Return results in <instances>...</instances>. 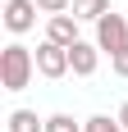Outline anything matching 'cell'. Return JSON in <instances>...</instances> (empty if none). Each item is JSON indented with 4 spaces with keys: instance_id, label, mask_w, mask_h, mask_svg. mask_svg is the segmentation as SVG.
Here are the masks:
<instances>
[{
    "instance_id": "cell-9",
    "label": "cell",
    "mask_w": 128,
    "mask_h": 132,
    "mask_svg": "<svg viewBox=\"0 0 128 132\" xmlns=\"http://www.w3.org/2000/svg\"><path fill=\"white\" fill-rule=\"evenodd\" d=\"M82 128H87V132H124V123H119V119H110V114H91Z\"/></svg>"
},
{
    "instance_id": "cell-3",
    "label": "cell",
    "mask_w": 128,
    "mask_h": 132,
    "mask_svg": "<svg viewBox=\"0 0 128 132\" xmlns=\"http://www.w3.org/2000/svg\"><path fill=\"white\" fill-rule=\"evenodd\" d=\"M37 73L41 78H64V73H73V64H69V50L64 46H55V41H41L37 46Z\"/></svg>"
},
{
    "instance_id": "cell-5",
    "label": "cell",
    "mask_w": 128,
    "mask_h": 132,
    "mask_svg": "<svg viewBox=\"0 0 128 132\" xmlns=\"http://www.w3.org/2000/svg\"><path fill=\"white\" fill-rule=\"evenodd\" d=\"M46 41H55V46H64V50H69V46H78V18L73 14H55V18H46Z\"/></svg>"
},
{
    "instance_id": "cell-2",
    "label": "cell",
    "mask_w": 128,
    "mask_h": 132,
    "mask_svg": "<svg viewBox=\"0 0 128 132\" xmlns=\"http://www.w3.org/2000/svg\"><path fill=\"white\" fill-rule=\"evenodd\" d=\"M96 46L105 55H115L128 46V14H105L101 23H96Z\"/></svg>"
},
{
    "instance_id": "cell-11",
    "label": "cell",
    "mask_w": 128,
    "mask_h": 132,
    "mask_svg": "<svg viewBox=\"0 0 128 132\" xmlns=\"http://www.w3.org/2000/svg\"><path fill=\"white\" fill-rule=\"evenodd\" d=\"M37 9L55 18V14H69V9H73V0H37Z\"/></svg>"
},
{
    "instance_id": "cell-4",
    "label": "cell",
    "mask_w": 128,
    "mask_h": 132,
    "mask_svg": "<svg viewBox=\"0 0 128 132\" xmlns=\"http://www.w3.org/2000/svg\"><path fill=\"white\" fill-rule=\"evenodd\" d=\"M37 0H5V14H0V18H5V27H9L14 37H23V32H32V27H37Z\"/></svg>"
},
{
    "instance_id": "cell-6",
    "label": "cell",
    "mask_w": 128,
    "mask_h": 132,
    "mask_svg": "<svg viewBox=\"0 0 128 132\" xmlns=\"http://www.w3.org/2000/svg\"><path fill=\"white\" fill-rule=\"evenodd\" d=\"M69 64H73L78 78H91L96 64H101V46H96V41H78V46H69Z\"/></svg>"
},
{
    "instance_id": "cell-8",
    "label": "cell",
    "mask_w": 128,
    "mask_h": 132,
    "mask_svg": "<svg viewBox=\"0 0 128 132\" xmlns=\"http://www.w3.org/2000/svg\"><path fill=\"white\" fill-rule=\"evenodd\" d=\"M78 23H101L105 14H110V0H73V9H69Z\"/></svg>"
},
{
    "instance_id": "cell-10",
    "label": "cell",
    "mask_w": 128,
    "mask_h": 132,
    "mask_svg": "<svg viewBox=\"0 0 128 132\" xmlns=\"http://www.w3.org/2000/svg\"><path fill=\"white\" fill-rule=\"evenodd\" d=\"M46 132H87V128L73 123V114H51L46 119Z\"/></svg>"
},
{
    "instance_id": "cell-12",
    "label": "cell",
    "mask_w": 128,
    "mask_h": 132,
    "mask_svg": "<svg viewBox=\"0 0 128 132\" xmlns=\"http://www.w3.org/2000/svg\"><path fill=\"white\" fill-rule=\"evenodd\" d=\"M110 68H115L119 78H128V46H124V50H115V55H110Z\"/></svg>"
},
{
    "instance_id": "cell-1",
    "label": "cell",
    "mask_w": 128,
    "mask_h": 132,
    "mask_svg": "<svg viewBox=\"0 0 128 132\" xmlns=\"http://www.w3.org/2000/svg\"><path fill=\"white\" fill-rule=\"evenodd\" d=\"M32 73H37V50L9 41V46L0 50V87H5V91H23L27 82H32Z\"/></svg>"
},
{
    "instance_id": "cell-13",
    "label": "cell",
    "mask_w": 128,
    "mask_h": 132,
    "mask_svg": "<svg viewBox=\"0 0 128 132\" xmlns=\"http://www.w3.org/2000/svg\"><path fill=\"white\" fill-rule=\"evenodd\" d=\"M115 119L124 123V132H128V100H124V105H119V114H115Z\"/></svg>"
},
{
    "instance_id": "cell-7",
    "label": "cell",
    "mask_w": 128,
    "mask_h": 132,
    "mask_svg": "<svg viewBox=\"0 0 128 132\" xmlns=\"http://www.w3.org/2000/svg\"><path fill=\"white\" fill-rule=\"evenodd\" d=\"M5 128L9 132H46V119H37V109H9Z\"/></svg>"
}]
</instances>
